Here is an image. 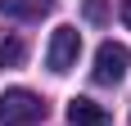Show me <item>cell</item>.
<instances>
[{
    "instance_id": "5b68a950",
    "label": "cell",
    "mask_w": 131,
    "mask_h": 126,
    "mask_svg": "<svg viewBox=\"0 0 131 126\" xmlns=\"http://www.w3.org/2000/svg\"><path fill=\"white\" fill-rule=\"evenodd\" d=\"M68 122L72 126H108V113L95 99H72L68 104Z\"/></svg>"
},
{
    "instance_id": "3957f363",
    "label": "cell",
    "mask_w": 131,
    "mask_h": 126,
    "mask_svg": "<svg viewBox=\"0 0 131 126\" xmlns=\"http://www.w3.org/2000/svg\"><path fill=\"white\" fill-rule=\"evenodd\" d=\"M127 68H131L127 45L104 41V45H100V54H95V81H100V86H118L122 77H127Z\"/></svg>"
},
{
    "instance_id": "52a82bcc",
    "label": "cell",
    "mask_w": 131,
    "mask_h": 126,
    "mask_svg": "<svg viewBox=\"0 0 131 126\" xmlns=\"http://www.w3.org/2000/svg\"><path fill=\"white\" fill-rule=\"evenodd\" d=\"M104 14H108L104 0H86V18H91V23H104Z\"/></svg>"
},
{
    "instance_id": "8992f818",
    "label": "cell",
    "mask_w": 131,
    "mask_h": 126,
    "mask_svg": "<svg viewBox=\"0 0 131 126\" xmlns=\"http://www.w3.org/2000/svg\"><path fill=\"white\" fill-rule=\"evenodd\" d=\"M23 59H27V45L18 36H5V41H0V72H5V68H18Z\"/></svg>"
},
{
    "instance_id": "ba28073f",
    "label": "cell",
    "mask_w": 131,
    "mask_h": 126,
    "mask_svg": "<svg viewBox=\"0 0 131 126\" xmlns=\"http://www.w3.org/2000/svg\"><path fill=\"white\" fill-rule=\"evenodd\" d=\"M122 23L131 27V0H122Z\"/></svg>"
},
{
    "instance_id": "277c9868",
    "label": "cell",
    "mask_w": 131,
    "mask_h": 126,
    "mask_svg": "<svg viewBox=\"0 0 131 126\" xmlns=\"http://www.w3.org/2000/svg\"><path fill=\"white\" fill-rule=\"evenodd\" d=\"M54 9V0H0V14L5 18H23V23H36Z\"/></svg>"
},
{
    "instance_id": "7a4b0ae2",
    "label": "cell",
    "mask_w": 131,
    "mask_h": 126,
    "mask_svg": "<svg viewBox=\"0 0 131 126\" xmlns=\"http://www.w3.org/2000/svg\"><path fill=\"white\" fill-rule=\"evenodd\" d=\"M77 54H81V36H77V27H54L50 50H45V68H50V72H68V68L77 63Z\"/></svg>"
},
{
    "instance_id": "6da1fadb",
    "label": "cell",
    "mask_w": 131,
    "mask_h": 126,
    "mask_svg": "<svg viewBox=\"0 0 131 126\" xmlns=\"http://www.w3.org/2000/svg\"><path fill=\"white\" fill-rule=\"evenodd\" d=\"M45 117V99L32 90H5L0 95V126H36Z\"/></svg>"
}]
</instances>
